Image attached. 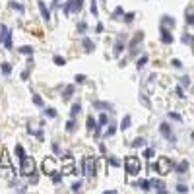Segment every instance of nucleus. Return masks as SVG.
I'll list each match as a JSON object with an SVG mask.
<instances>
[{
  "label": "nucleus",
  "mask_w": 194,
  "mask_h": 194,
  "mask_svg": "<svg viewBox=\"0 0 194 194\" xmlns=\"http://www.w3.org/2000/svg\"><path fill=\"white\" fill-rule=\"evenodd\" d=\"M124 171L128 175H140V171H142V161H140V157H136V155H126L124 157Z\"/></svg>",
  "instance_id": "nucleus-1"
},
{
  "label": "nucleus",
  "mask_w": 194,
  "mask_h": 194,
  "mask_svg": "<svg viewBox=\"0 0 194 194\" xmlns=\"http://www.w3.org/2000/svg\"><path fill=\"white\" fill-rule=\"evenodd\" d=\"M173 167H175V163L169 159V157H159V159L155 161V165H153V169L157 171V173H159L161 177H165V175H169L171 171H173Z\"/></svg>",
  "instance_id": "nucleus-2"
},
{
  "label": "nucleus",
  "mask_w": 194,
  "mask_h": 194,
  "mask_svg": "<svg viewBox=\"0 0 194 194\" xmlns=\"http://www.w3.org/2000/svg\"><path fill=\"white\" fill-rule=\"evenodd\" d=\"M82 165H84V175L88 179H95V175H97V157H91V155L84 157Z\"/></svg>",
  "instance_id": "nucleus-3"
},
{
  "label": "nucleus",
  "mask_w": 194,
  "mask_h": 194,
  "mask_svg": "<svg viewBox=\"0 0 194 194\" xmlns=\"http://www.w3.org/2000/svg\"><path fill=\"white\" fill-rule=\"evenodd\" d=\"M35 169H37V165H35V159L33 157H21V165H19V175L21 177H27L29 179L33 173H35Z\"/></svg>",
  "instance_id": "nucleus-4"
},
{
  "label": "nucleus",
  "mask_w": 194,
  "mask_h": 194,
  "mask_svg": "<svg viewBox=\"0 0 194 194\" xmlns=\"http://www.w3.org/2000/svg\"><path fill=\"white\" fill-rule=\"evenodd\" d=\"M41 171H43L45 175L53 177L56 171H58V165H56V159H54V157H45V159H43V163H41Z\"/></svg>",
  "instance_id": "nucleus-5"
},
{
  "label": "nucleus",
  "mask_w": 194,
  "mask_h": 194,
  "mask_svg": "<svg viewBox=\"0 0 194 194\" xmlns=\"http://www.w3.org/2000/svg\"><path fill=\"white\" fill-rule=\"evenodd\" d=\"M76 173V161L70 153L62 159V175H74Z\"/></svg>",
  "instance_id": "nucleus-6"
},
{
  "label": "nucleus",
  "mask_w": 194,
  "mask_h": 194,
  "mask_svg": "<svg viewBox=\"0 0 194 194\" xmlns=\"http://www.w3.org/2000/svg\"><path fill=\"white\" fill-rule=\"evenodd\" d=\"M0 41H2V45L6 49H12V29L8 25H0Z\"/></svg>",
  "instance_id": "nucleus-7"
},
{
  "label": "nucleus",
  "mask_w": 194,
  "mask_h": 194,
  "mask_svg": "<svg viewBox=\"0 0 194 194\" xmlns=\"http://www.w3.org/2000/svg\"><path fill=\"white\" fill-rule=\"evenodd\" d=\"M159 132H161V134H163L171 144H175V142H177V136H175L173 130H171V126H169L167 123H161V124H159Z\"/></svg>",
  "instance_id": "nucleus-8"
},
{
  "label": "nucleus",
  "mask_w": 194,
  "mask_h": 194,
  "mask_svg": "<svg viewBox=\"0 0 194 194\" xmlns=\"http://www.w3.org/2000/svg\"><path fill=\"white\" fill-rule=\"evenodd\" d=\"M159 33H161V43H163V45H173L175 37H173V33H171L169 27L161 25V27H159Z\"/></svg>",
  "instance_id": "nucleus-9"
},
{
  "label": "nucleus",
  "mask_w": 194,
  "mask_h": 194,
  "mask_svg": "<svg viewBox=\"0 0 194 194\" xmlns=\"http://www.w3.org/2000/svg\"><path fill=\"white\" fill-rule=\"evenodd\" d=\"M144 37H146V35H144V31H138V33H136L134 37H132V41L128 43V49H130V51H134V49H136V47H138L140 43L144 41Z\"/></svg>",
  "instance_id": "nucleus-10"
},
{
  "label": "nucleus",
  "mask_w": 194,
  "mask_h": 194,
  "mask_svg": "<svg viewBox=\"0 0 194 194\" xmlns=\"http://www.w3.org/2000/svg\"><path fill=\"white\" fill-rule=\"evenodd\" d=\"M37 6H39V12H41L43 19H45V21H49V19H51V10L47 8V4L43 2V0H37Z\"/></svg>",
  "instance_id": "nucleus-11"
},
{
  "label": "nucleus",
  "mask_w": 194,
  "mask_h": 194,
  "mask_svg": "<svg viewBox=\"0 0 194 194\" xmlns=\"http://www.w3.org/2000/svg\"><path fill=\"white\" fill-rule=\"evenodd\" d=\"M124 51V35H120V37L117 39V43H114V49H113V54L119 56L120 53Z\"/></svg>",
  "instance_id": "nucleus-12"
},
{
  "label": "nucleus",
  "mask_w": 194,
  "mask_h": 194,
  "mask_svg": "<svg viewBox=\"0 0 194 194\" xmlns=\"http://www.w3.org/2000/svg\"><path fill=\"white\" fill-rule=\"evenodd\" d=\"M82 47H84L85 53H93V51H95V43H93L89 37H84L82 39Z\"/></svg>",
  "instance_id": "nucleus-13"
},
{
  "label": "nucleus",
  "mask_w": 194,
  "mask_h": 194,
  "mask_svg": "<svg viewBox=\"0 0 194 194\" xmlns=\"http://www.w3.org/2000/svg\"><path fill=\"white\" fill-rule=\"evenodd\" d=\"M188 167H190V163L186 161V159H183V161H181V163H179L177 167H175V173H177V175H186Z\"/></svg>",
  "instance_id": "nucleus-14"
},
{
  "label": "nucleus",
  "mask_w": 194,
  "mask_h": 194,
  "mask_svg": "<svg viewBox=\"0 0 194 194\" xmlns=\"http://www.w3.org/2000/svg\"><path fill=\"white\" fill-rule=\"evenodd\" d=\"M149 184L153 186V188L159 192V194H165L167 190H165V184H163V181H155V179H152V181H149Z\"/></svg>",
  "instance_id": "nucleus-15"
},
{
  "label": "nucleus",
  "mask_w": 194,
  "mask_h": 194,
  "mask_svg": "<svg viewBox=\"0 0 194 194\" xmlns=\"http://www.w3.org/2000/svg\"><path fill=\"white\" fill-rule=\"evenodd\" d=\"M72 12H76V4H74V0H66V2H64V16H70Z\"/></svg>",
  "instance_id": "nucleus-16"
},
{
  "label": "nucleus",
  "mask_w": 194,
  "mask_h": 194,
  "mask_svg": "<svg viewBox=\"0 0 194 194\" xmlns=\"http://www.w3.org/2000/svg\"><path fill=\"white\" fill-rule=\"evenodd\" d=\"M175 24H177V21H175V18H171V16H163V18H161V25L169 27V29H173V27H175Z\"/></svg>",
  "instance_id": "nucleus-17"
},
{
  "label": "nucleus",
  "mask_w": 194,
  "mask_h": 194,
  "mask_svg": "<svg viewBox=\"0 0 194 194\" xmlns=\"http://www.w3.org/2000/svg\"><path fill=\"white\" fill-rule=\"evenodd\" d=\"M72 95H74V85H66V88H64V93H62V101H70Z\"/></svg>",
  "instance_id": "nucleus-18"
},
{
  "label": "nucleus",
  "mask_w": 194,
  "mask_h": 194,
  "mask_svg": "<svg viewBox=\"0 0 194 194\" xmlns=\"http://www.w3.org/2000/svg\"><path fill=\"white\" fill-rule=\"evenodd\" d=\"M130 124H132V117L130 114H124V119L120 120V130H128V128H130Z\"/></svg>",
  "instance_id": "nucleus-19"
},
{
  "label": "nucleus",
  "mask_w": 194,
  "mask_h": 194,
  "mask_svg": "<svg viewBox=\"0 0 194 194\" xmlns=\"http://www.w3.org/2000/svg\"><path fill=\"white\" fill-rule=\"evenodd\" d=\"M80 111H82V103L78 101V103L72 105V109H70V119H76L78 114H80Z\"/></svg>",
  "instance_id": "nucleus-20"
},
{
  "label": "nucleus",
  "mask_w": 194,
  "mask_h": 194,
  "mask_svg": "<svg viewBox=\"0 0 194 194\" xmlns=\"http://www.w3.org/2000/svg\"><path fill=\"white\" fill-rule=\"evenodd\" d=\"M93 107H95V109H109V111H113V105L105 103V101H93Z\"/></svg>",
  "instance_id": "nucleus-21"
},
{
  "label": "nucleus",
  "mask_w": 194,
  "mask_h": 194,
  "mask_svg": "<svg viewBox=\"0 0 194 194\" xmlns=\"http://www.w3.org/2000/svg\"><path fill=\"white\" fill-rule=\"evenodd\" d=\"M18 51H19L21 54H25V56H33V47H29V45H24V47H19Z\"/></svg>",
  "instance_id": "nucleus-22"
},
{
  "label": "nucleus",
  "mask_w": 194,
  "mask_h": 194,
  "mask_svg": "<svg viewBox=\"0 0 194 194\" xmlns=\"http://www.w3.org/2000/svg\"><path fill=\"white\" fill-rule=\"evenodd\" d=\"M53 62L56 64V66H66V58H64V56H60V54H54V56H53Z\"/></svg>",
  "instance_id": "nucleus-23"
},
{
  "label": "nucleus",
  "mask_w": 194,
  "mask_h": 194,
  "mask_svg": "<svg viewBox=\"0 0 194 194\" xmlns=\"http://www.w3.org/2000/svg\"><path fill=\"white\" fill-rule=\"evenodd\" d=\"M0 68H2V74L4 76H10L12 74V64L10 62H2V64H0Z\"/></svg>",
  "instance_id": "nucleus-24"
},
{
  "label": "nucleus",
  "mask_w": 194,
  "mask_h": 194,
  "mask_svg": "<svg viewBox=\"0 0 194 194\" xmlns=\"http://www.w3.org/2000/svg\"><path fill=\"white\" fill-rule=\"evenodd\" d=\"M136 186H138V188H142L144 192L152 190V184H149V181H140V183H136Z\"/></svg>",
  "instance_id": "nucleus-25"
},
{
  "label": "nucleus",
  "mask_w": 194,
  "mask_h": 194,
  "mask_svg": "<svg viewBox=\"0 0 194 194\" xmlns=\"http://www.w3.org/2000/svg\"><path fill=\"white\" fill-rule=\"evenodd\" d=\"M64 128H66V132H68V134H72V132L76 130V119H70L68 123H66V126H64Z\"/></svg>",
  "instance_id": "nucleus-26"
},
{
  "label": "nucleus",
  "mask_w": 194,
  "mask_h": 194,
  "mask_svg": "<svg viewBox=\"0 0 194 194\" xmlns=\"http://www.w3.org/2000/svg\"><path fill=\"white\" fill-rule=\"evenodd\" d=\"M146 62H148V54H142L140 58H138V62H136V68H138V70H142L144 66H146Z\"/></svg>",
  "instance_id": "nucleus-27"
},
{
  "label": "nucleus",
  "mask_w": 194,
  "mask_h": 194,
  "mask_svg": "<svg viewBox=\"0 0 194 194\" xmlns=\"http://www.w3.org/2000/svg\"><path fill=\"white\" fill-rule=\"evenodd\" d=\"M123 14H124V10H123V6H117V8H114V10H113V16H111V18H113V19H119L120 16H123Z\"/></svg>",
  "instance_id": "nucleus-28"
},
{
  "label": "nucleus",
  "mask_w": 194,
  "mask_h": 194,
  "mask_svg": "<svg viewBox=\"0 0 194 194\" xmlns=\"http://www.w3.org/2000/svg\"><path fill=\"white\" fill-rule=\"evenodd\" d=\"M85 124H88V130L91 132V130H93V128H95V124H97V120H95V119H93V117H91V114H89V117H88V120H85Z\"/></svg>",
  "instance_id": "nucleus-29"
},
{
  "label": "nucleus",
  "mask_w": 194,
  "mask_h": 194,
  "mask_svg": "<svg viewBox=\"0 0 194 194\" xmlns=\"http://www.w3.org/2000/svg\"><path fill=\"white\" fill-rule=\"evenodd\" d=\"M89 10H91V14H93V18H97V16H99V10H97V0H91Z\"/></svg>",
  "instance_id": "nucleus-30"
},
{
  "label": "nucleus",
  "mask_w": 194,
  "mask_h": 194,
  "mask_svg": "<svg viewBox=\"0 0 194 194\" xmlns=\"http://www.w3.org/2000/svg\"><path fill=\"white\" fill-rule=\"evenodd\" d=\"M107 163H109L111 167H120V161L117 159V157H113V155H109V157H107Z\"/></svg>",
  "instance_id": "nucleus-31"
},
{
  "label": "nucleus",
  "mask_w": 194,
  "mask_h": 194,
  "mask_svg": "<svg viewBox=\"0 0 194 194\" xmlns=\"http://www.w3.org/2000/svg\"><path fill=\"white\" fill-rule=\"evenodd\" d=\"M144 144H146V140H144V138H140V136H138V138H134V142L130 144V146H132V148H142Z\"/></svg>",
  "instance_id": "nucleus-32"
},
{
  "label": "nucleus",
  "mask_w": 194,
  "mask_h": 194,
  "mask_svg": "<svg viewBox=\"0 0 194 194\" xmlns=\"http://www.w3.org/2000/svg\"><path fill=\"white\" fill-rule=\"evenodd\" d=\"M43 113H45V117H49V119H54V117H56V109H53V107H49V109H45Z\"/></svg>",
  "instance_id": "nucleus-33"
},
{
  "label": "nucleus",
  "mask_w": 194,
  "mask_h": 194,
  "mask_svg": "<svg viewBox=\"0 0 194 194\" xmlns=\"http://www.w3.org/2000/svg\"><path fill=\"white\" fill-rule=\"evenodd\" d=\"M134 18H136V14L134 12H128V14H124V21H126V24H132V21H134Z\"/></svg>",
  "instance_id": "nucleus-34"
},
{
  "label": "nucleus",
  "mask_w": 194,
  "mask_h": 194,
  "mask_svg": "<svg viewBox=\"0 0 194 194\" xmlns=\"http://www.w3.org/2000/svg\"><path fill=\"white\" fill-rule=\"evenodd\" d=\"M183 43H184V45H188V47H192V35L190 33H184L183 35Z\"/></svg>",
  "instance_id": "nucleus-35"
},
{
  "label": "nucleus",
  "mask_w": 194,
  "mask_h": 194,
  "mask_svg": "<svg viewBox=\"0 0 194 194\" xmlns=\"http://www.w3.org/2000/svg\"><path fill=\"white\" fill-rule=\"evenodd\" d=\"M153 155H155V149H153V148H148V149H144V157H148V159H152Z\"/></svg>",
  "instance_id": "nucleus-36"
},
{
  "label": "nucleus",
  "mask_w": 194,
  "mask_h": 194,
  "mask_svg": "<svg viewBox=\"0 0 194 194\" xmlns=\"http://www.w3.org/2000/svg\"><path fill=\"white\" fill-rule=\"evenodd\" d=\"M85 29H88V24H85V21H80V24H78V33L84 35V33H85Z\"/></svg>",
  "instance_id": "nucleus-37"
},
{
  "label": "nucleus",
  "mask_w": 194,
  "mask_h": 194,
  "mask_svg": "<svg viewBox=\"0 0 194 194\" xmlns=\"http://www.w3.org/2000/svg\"><path fill=\"white\" fill-rule=\"evenodd\" d=\"M10 8L18 10V12H24V10H25V8H24V4H19V2H10Z\"/></svg>",
  "instance_id": "nucleus-38"
},
{
  "label": "nucleus",
  "mask_w": 194,
  "mask_h": 194,
  "mask_svg": "<svg viewBox=\"0 0 194 194\" xmlns=\"http://www.w3.org/2000/svg\"><path fill=\"white\" fill-rule=\"evenodd\" d=\"M33 95V103L37 105V107H43V99H41V95H37V93H31Z\"/></svg>",
  "instance_id": "nucleus-39"
},
{
  "label": "nucleus",
  "mask_w": 194,
  "mask_h": 194,
  "mask_svg": "<svg viewBox=\"0 0 194 194\" xmlns=\"http://www.w3.org/2000/svg\"><path fill=\"white\" fill-rule=\"evenodd\" d=\"M16 153H18L19 159H21V157H25V149H24V146H19V144H18V146H16Z\"/></svg>",
  "instance_id": "nucleus-40"
},
{
  "label": "nucleus",
  "mask_w": 194,
  "mask_h": 194,
  "mask_svg": "<svg viewBox=\"0 0 194 194\" xmlns=\"http://www.w3.org/2000/svg\"><path fill=\"white\" fill-rule=\"evenodd\" d=\"M181 85H183V88H190V78L188 76H183L181 78Z\"/></svg>",
  "instance_id": "nucleus-41"
},
{
  "label": "nucleus",
  "mask_w": 194,
  "mask_h": 194,
  "mask_svg": "<svg viewBox=\"0 0 194 194\" xmlns=\"http://www.w3.org/2000/svg\"><path fill=\"white\" fill-rule=\"evenodd\" d=\"M175 93H177V97H179V99H184V97H186V95H184V91H183V85H177Z\"/></svg>",
  "instance_id": "nucleus-42"
},
{
  "label": "nucleus",
  "mask_w": 194,
  "mask_h": 194,
  "mask_svg": "<svg viewBox=\"0 0 194 194\" xmlns=\"http://www.w3.org/2000/svg\"><path fill=\"white\" fill-rule=\"evenodd\" d=\"M80 190H82V181H76L72 184V192H80Z\"/></svg>",
  "instance_id": "nucleus-43"
},
{
  "label": "nucleus",
  "mask_w": 194,
  "mask_h": 194,
  "mask_svg": "<svg viewBox=\"0 0 194 194\" xmlns=\"http://www.w3.org/2000/svg\"><path fill=\"white\" fill-rule=\"evenodd\" d=\"M107 120H109V119H107V114L103 113V114H101V117H99V120H97V124H99V126H105V124H107Z\"/></svg>",
  "instance_id": "nucleus-44"
},
{
  "label": "nucleus",
  "mask_w": 194,
  "mask_h": 194,
  "mask_svg": "<svg viewBox=\"0 0 194 194\" xmlns=\"http://www.w3.org/2000/svg\"><path fill=\"white\" fill-rule=\"evenodd\" d=\"M60 181H62V173H58V171H56V173L53 175V183H54V184H58Z\"/></svg>",
  "instance_id": "nucleus-45"
},
{
  "label": "nucleus",
  "mask_w": 194,
  "mask_h": 194,
  "mask_svg": "<svg viewBox=\"0 0 194 194\" xmlns=\"http://www.w3.org/2000/svg\"><path fill=\"white\" fill-rule=\"evenodd\" d=\"M114 132H117V128H114V126H109V128H107V132H105V138H111Z\"/></svg>",
  "instance_id": "nucleus-46"
},
{
  "label": "nucleus",
  "mask_w": 194,
  "mask_h": 194,
  "mask_svg": "<svg viewBox=\"0 0 194 194\" xmlns=\"http://www.w3.org/2000/svg\"><path fill=\"white\" fill-rule=\"evenodd\" d=\"M192 6H190V8H188V14H186V24H188V25H192Z\"/></svg>",
  "instance_id": "nucleus-47"
},
{
  "label": "nucleus",
  "mask_w": 194,
  "mask_h": 194,
  "mask_svg": "<svg viewBox=\"0 0 194 194\" xmlns=\"http://www.w3.org/2000/svg\"><path fill=\"white\" fill-rule=\"evenodd\" d=\"M74 4H76V12H82V8H84V0H74Z\"/></svg>",
  "instance_id": "nucleus-48"
},
{
  "label": "nucleus",
  "mask_w": 194,
  "mask_h": 194,
  "mask_svg": "<svg viewBox=\"0 0 194 194\" xmlns=\"http://www.w3.org/2000/svg\"><path fill=\"white\" fill-rule=\"evenodd\" d=\"M74 80H76V84H84V82H85V76H84V74H76Z\"/></svg>",
  "instance_id": "nucleus-49"
},
{
  "label": "nucleus",
  "mask_w": 194,
  "mask_h": 194,
  "mask_svg": "<svg viewBox=\"0 0 194 194\" xmlns=\"http://www.w3.org/2000/svg\"><path fill=\"white\" fill-rule=\"evenodd\" d=\"M169 119L171 120H183V117H181V114H177V113H169Z\"/></svg>",
  "instance_id": "nucleus-50"
},
{
  "label": "nucleus",
  "mask_w": 194,
  "mask_h": 194,
  "mask_svg": "<svg viewBox=\"0 0 194 194\" xmlns=\"http://www.w3.org/2000/svg\"><path fill=\"white\" fill-rule=\"evenodd\" d=\"M171 64H173L175 68H183V62L179 60V58H173V60H171Z\"/></svg>",
  "instance_id": "nucleus-51"
},
{
  "label": "nucleus",
  "mask_w": 194,
  "mask_h": 194,
  "mask_svg": "<svg viewBox=\"0 0 194 194\" xmlns=\"http://www.w3.org/2000/svg\"><path fill=\"white\" fill-rule=\"evenodd\" d=\"M99 134H101V126L95 124V128H93V136H95V138H99Z\"/></svg>",
  "instance_id": "nucleus-52"
},
{
  "label": "nucleus",
  "mask_w": 194,
  "mask_h": 194,
  "mask_svg": "<svg viewBox=\"0 0 194 194\" xmlns=\"http://www.w3.org/2000/svg\"><path fill=\"white\" fill-rule=\"evenodd\" d=\"M177 192H188V186H186V184H179L177 186Z\"/></svg>",
  "instance_id": "nucleus-53"
},
{
  "label": "nucleus",
  "mask_w": 194,
  "mask_h": 194,
  "mask_svg": "<svg viewBox=\"0 0 194 194\" xmlns=\"http://www.w3.org/2000/svg\"><path fill=\"white\" fill-rule=\"evenodd\" d=\"M53 152H54V153L60 152V148H58V144H56V142H53Z\"/></svg>",
  "instance_id": "nucleus-54"
},
{
  "label": "nucleus",
  "mask_w": 194,
  "mask_h": 194,
  "mask_svg": "<svg viewBox=\"0 0 194 194\" xmlns=\"http://www.w3.org/2000/svg\"><path fill=\"white\" fill-rule=\"evenodd\" d=\"M95 31H97V33H101V31H103V24H97V27H95Z\"/></svg>",
  "instance_id": "nucleus-55"
},
{
  "label": "nucleus",
  "mask_w": 194,
  "mask_h": 194,
  "mask_svg": "<svg viewBox=\"0 0 194 194\" xmlns=\"http://www.w3.org/2000/svg\"><path fill=\"white\" fill-rule=\"evenodd\" d=\"M60 2H62V0H54V2H53V8H56V6H60Z\"/></svg>",
  "instance_id": "nucleus-56"
}]
</instances>
